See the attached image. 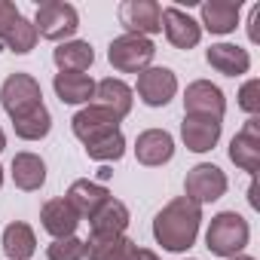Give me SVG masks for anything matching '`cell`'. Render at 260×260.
Returning a JSON list of instances; mask_svg holds the SVG:
<instances>
[{
	"label": "cell",
	"instance_id": "cell-1",
	"mask_svg": "<svg viewBox=\"0 0 260 260\" xmlns=\"http://www.w3.org/2000/svg\"><path fill=\"white\" fill-rule=\"evenodd\" d=\"M199 220H202V205H196L187 196H178L156 214L153 236L166 251H187L199 236Z\"/></svg>",
	"mask_w": 260,
	"mask_h": 260
},
{
	"label": "cell",
	"instance_id": "cell-2",
	"mask_svg": "<svg viewBox=\"0 0 260 260\" xmlns=\"http://www.w3.org/2000/svg\"><path fill=\"white\" fill-rule=\"evenodd\" d=\"M248 220L236 211H220L217 217H211V226L205 233V245L211 254L217 257H236L245 245H248Z\"/></svg>",
	"mask_w": 260,
	"mask_h": 260
},
{
	"label": "cell",
	"instance_id": "cell-3",
	"mask_svg": "<svg viewBox=\"0 0 260 260\" xmlns=\"http://www.w3.org/2000/svg\"><path fill=\"white\" fill-rule=\"evenodd\" d=\"M0 104L13 119H22L28 113H34L37 107H43V92L40 83L31 74H10L0 86Z\"/></svg>",
	"mask_w": 260,
	"mask_h": 260
},
{
	"label": "cell",
	"instance_id": "cell-4",
	"mask_svg": "<svg viewBox=\"0 0 260 260\" xmlns=\"http://www.w3.org/2000/svg\"><path fill=\"white\" fill-rule=\"evenodd\" d=\"M153 55H156V46L147 37H138V34H122L107 49V58H110V64L119 74H141V71H147Z\"/></svg>",
	"mask_w": 260,
	"mask_h": 260
},
{
	"label": "cell",
	"instance_id": "cell-5",
	"mask_svg": "<svg viewBox=\"0 0 260 260\" xmlns=\"http://www.w3.org/2000/svg\"><path fill=\"white\" fill-rule=\"evenodd\" d=\"M34 28L40 37L46 40H64L80 28V16L71 4H61V0H49V4L37 7V19Z\"/></svg>",
	"mask_w": 260,
	"mask_h": 260
},
{
	"label": "cell",
	"instance_id": "cell-6",
	"mask_svg": "<svg viewBox=\"0 0 260 260\" xmlns=\"http://www.w3.org/2000/svg\"><path fill=\"white\" fill-rule=\"evenodd\" d=\"M119 22L128 34H159L162 31V7L153 0H125L119 4Z\"/></svg>",
	"mask_w": 260,
	"mask_h": 260
},
{
	"label": "cell",
	"instance_id": "cell-7",
	"mask_svg": "<svg viewBox=\"0 0 260 260\" xmlns=\"http://www.w3.org/2000/svg\"><path fill=\"white\" fill-rule=\"evenodd\" d=\"M184 190H187V199H193L196 205L214 202V199H220L226 193V175L211 162H199L196 169L187 172Z\"/></svg>",
	"mask_w": 260,
	"mask_h": 260
},
{
	"label": "cell",
	"instance_id": "cell-8",
	"mask_svg": "<svg viewBox=\"0 0 260 260\" xmlns=\"http://www.w3.org/2000/svg\"><path fill=\"white\" fill-rule=\"evenodd\" d=\"M223 110H226V98L214 83L196 80V83L187 86V95H184V113L187 116H205V119L220 122Z\"/></svg>",
	"mask_w": 260,
	"mask_h": 260
},
{
	"label": "cell",
	"instance_id": "cell-9",
	"mask_svg": "<svg viewBox=\"0 0 260 260\" xmlns=\"http://www.w3.org/2000/svg\"><path fill=\"white\" fill-rule=\"evenodd\" d=\"M71 122H74V135H77L83 144H92V141H98V138H104V135L119 132V116L110 113L107 107H98V104L83 107Z\"/></svg>",
	"mask_w": 260,
	"mask_h": 260
},
{
	"label": "cell",
	"instance_id": "cell-10",
	"mask_svg": "<svg viewBox=\"0 0 260 260\" xmlns=\"http://www.w3.org/2000/svg\"><path fill=\"white\" fill-rule=\"evenodd\" d=\"M178 92V77L169 68H147L138 77V95L147 107H162L175 98Z\"/></svg>",
	"mask_w": 260,
	"mask_h": 260
},
{
	"label": "cell",
	"instance_id": "cell-11",
	"mask_svg": "<svg viewBox=\"0 0 260 260\" xmlns=\"http://www.w3.org/2000/svg\"><path fill=\"white\" fill-rule=\"evenodd\" d=\"M230 159L242 169V172H257L260 169V119L251 116L245 122V128L233 138L230 144Z\"/></svg>",
	"mask_w": 260,
	"mask_h": 260
},
{
	"label": "cell",
	"instance_id": "cell-12",
	"mask_svg": "<svg viewBox=\"0 0 260 260\" xmlns=\"http://www.w3.org/2000/svg\"><path fill=\"white\" fill-rule=\"evenodd\" d=\"M162 28H166V37L172 46L178 49H193L202 37V25L193 22L187 13H181L178 7H166L162 10Z\"/></svg>",
	"mask_w": 260,
	"mask_h": 260
},
{
	"label": "cell",
	"instance_id": "cell-13",
	"mask_svg": "<svg viewBox=\"0 0 260 260\" xmlns=\"http://www.w3.org/2000/svg\"><path fill=\"white\" fill-rule=\"evenodd\" d=\"M135 156L141 166H162L175 156V141L162 128H147L135 141Z\"/></svg>",
	"mask_w": 260,
	"mask_h": 260
},
{
	"label": "cell",
	"instance_id": "cell-14",
	"mask_svg": "<svg viewBox=\"0 0 260 260\" xmlns=\"http://www.w3.org/2000/svg\"><path fill=\"white\" fill-rule=\"evenodd\" d=\"M138 245L125 236H89L86 257L89 260H138Z\"/></svg>",
	"mask_w": 260,
	"mask_h": 260
},
{
	"label": "cell",
	"instance_id": "cell-15",
	"mask_svg": "<svg viewBox=\"0 0 260 260\" xmlns=\"http://www.w3.org/2000/svg\"><path fill=\"white\" fill-rule=\"evenodd\" d=\"M181 135H184V144L193 150V153H205L217 144L220 138V122L217 119H205V116H184L181 122Z\"/></svg>",
	"mask_w": 260,
	"mask_h": 260
},
{
	"label": "cell",
	"instance_id": "cell-16",
	"mask_svg": "<svg viewBox=\"0 0 260 260\" xmlns=\"http://www.w3.org/2000/svg\"><path fill=\"white\" fill-rule=\"evenodd\" d=\"M40 220H43V230L55 239H68L74 236L77 223H80V214L71 208L68 199H49L40 211Z\"/></svg>",
	"mask_w": 260,
	"mask_h": 260
},
{
	"label": "cell",
	"instance_id": "cell-17",
	"mask_svg": "<svg viewBox=\"0 0 260 260\" xmlns=\"http://www.w3.org/2000/svg\"><path fill=\"white\" fill-rule=\"evenodd\" d=\"M205 61L223 77H239V74H245L251 68V55L236 43H214L205 52Z\"/></svg>",
	"mask_w": 260,
	"mask_h": 260
},
{
	"label": "cell",
	"instance_id": "cell-18",
	"mask_svg": "<svg viewBox=\"0 0 260 260\" xmlns=\"http://www.w3.org/2000/svg\"><path fill=\"white\" fill-rule=\"evenodd\" d=\"M239 0H208V4H202V25L211 34H230L239 22Z\"/></svg>",
	"mask_w": 260,
	"mask_h": 260
},
{
	"label": "cell",
	"instance_id": "cell-19",
	"mask_svg": "<svg viewBox=\"0 0 260 260\" xmlns=\"http://www.w3.org/2000/svg\"><path fill=\"white\" fill-rule=\"evenodd\" d=\"M107 199H110V193L101 184H92V181H74L71 190H68V202L80 217H92Z\"/></svg>",
	"mask_w": 260,
	"mask_h": 260
},
{
	"label": "cell",
	"instance_id": "cell-20",
	"mask_svg": "<svg viewBox=\"0 0 260 260\" xmlns=\"http://www.w3.org/2000/svg\"><path fill=\"white\" fill-rule=\"evenodd\" d=\"M89 220H92V236H122L128 226V208L119 199H107Z\"/></svg>",
	"mask_w": 260,
	"mask_h": 260
},
{
	"label": "cell",
	"instance_id": "cell-21",
	"mask_svg": "<svg viewBox=\"0 0 260 260\" xmlns=\"http://www.w3.org/2000/svg\"><path fill=\"white\" fill-rule=\"evenodd\" d=\"M95 101H98V107H107L110 113H116L122 119L128 110H132V89H128L122 80L107 77V80H101L95 86Z\"/></svg>",
	"mask_w": 260,
	"mask_h": 260
},
{
	"label": "cell",
	"instance_id": "cell-22",
	"mask_svg": "<svg viewBox=\"0 0 260 260\" xmlns=\"http://www.w3.org/2000/svg\"><path fill=\"white\" fill-rule=\"evenodd\" d=\"M13 181L19 190H40L46 181V166L37 153H16L13 156Z\"/></svg>",
	"mask_w": 260,
	"mask_h": 260
},
{
	"label": "cell",
	"instance_id": "cell-23",
	"mask_svg": "<svg viewBox=\"0 0 260 260\" xmlns=\"http://www.w3.org/2000/svg\"><path fill=\"white\" fill-rule=\"evenodd\" d=\"M52 58H55V64L61 68V74H83V71H89V64L95 61V52H92L89 43L71 40V43H61V46L52 52Z\"/></svg>",
	"mask_w": 260,
	"mask_h": 260
},
{
	"label": "cell",
	"instance_id": "cell-24",
	"mask_svg": "<svg viewBox=\"0 0 260 260\" xmlns=\"http://www.w3.org/2000/svg\"><path fill=\"white\" fill-rule=\"evenodd\" d=\"M55 95L64 104H83L89 98H95V83L86 74H55Z\"/></svg>",
	"mask_w": 260,
	"mask_h": 260
},
{
	"label": "cell",
	"instance_id": "cell-25",
	"mask_svg": "<svg viewBox=\"0 0 260 260\" xmlns=\"http://www.w3.org/2000/svg\"><path fill=\"white\" fill-rule=\"evenodd\" d=\"M34 245H37V239H34V230L28 223L16 220V223H10L4 230V251H7L10 260H28V257H34Z\"/></svg>",
	"mask_w": 260,
	"mask_h": 260
},
{
	"label": "cell",
	"instance_id": "cell-26",
	"mask_svg": "<svg viewBox=\"0 0 260 260\" xmlns=\"http://www.w3.org/2000/svg\"><path fill=\"white\" fill-rule=\"evenodd\" d=\"M13 128H16V135L25 138V141H40L49 135V128H52V116L46 107H37L34 113L22 116V119H13Z\"/></svg>",
	"mask_w": 260,
	"mask_h": 260
},
{
	"label": "cell",
	"instance_id": "cell-27",
	"mask_svg": "<svg viewBox=\"0 0 260 260\" xmlns=\"http://www.w3.org/2000/svg\"><path fill=\"white\" fill-rule=\"evenodd\" d=\"M86 153H89L92 159H98V162H113V159H119V156L125 153V138H122V132L104 135V138L86 144Z\"/></svg>",
	"mask_w": 260,
	"mask_h": 260
},
{
	"label": "cell",
	"instance_id": "cell-28",
	"mask_svg": "<svg viewBox=\"0 0 260 260\" xmlns=\"http://www.w3.org/2000/svg\"><path fill=\"white\" fill-rule=\"evenodd\" d=\"M13 52H19V55H25V52H31L34 46H37V28H34V22H28L25 16L13 25V31L7 34V40H4Z\"/></svg>",
	"mask_w": 260,
	"mask_h": 260
},
{
	"label": "cell",
	"instance_id": "cell-29",
	"mask_svg": "<svg viewBox=\"0 0 260 260\" xmlns=\"http://www.w3.org/2000/svg\"><path fill=\"white\" fill-rule=\"evenodd\" d=\"M46 254H49V260H83V257H86V242L77 239V236L55 239Z\"/></svg>",
	"mask_w": 260,
	"mask_h": 260
},
{
	"label": "cell",
	"instance_id": "cell-30",
	"mask_svg": "<svg viewBox=\"0 0 260 260\" xmlns=\"http://www.w3.org/2000/svg\"><path fill=\"white\" fill-rule=\"evenodd\" d=\"M239 107H242L245 113H251V116L260 113V80H248V83L242 86V92H239Z\"/></svg>",
	"mask_w": 260,
	"mask_h": 260
},
{
	"label": "cell",
	"instance_id": "cell-31",
	"mask_svg": "<svg viewBox=\"0 0 260 260\" xmlns=\"http://www.w3.org/2000/svg\"><path fill=\"white\" fill-rule=\"evenodd\" d=\"M22 19V13L16 10V4L10 0H0V40H7V34L13 31V25Z\"/></svg>",
	"mask_w": 260,
	"mask_h": 260
},
{
	"label": "cell",
	"instance_id": "cell-32",
	"mask_svg": "<svg viewBox=\"0 0 260 260\" xmlns=\"http://www.w3.org/2000/svg\"><path fill=\"white\" fill-rule=\"evenodd\" d=\"M257 25H260V7L251 10V22H248V37H251L254 43H260V31H257Z\"/></svg>",
	"mask_w": 260,
	"mask_h": 260
},
{
	"label": "cell",
	"instance_id": "cell-33",
	"mask_svg": "<svg viewBox=\"0 0 260 260\" xmlns=\"http://www.w3.org/2000/svg\"><path fill=\"white\" fill-rule=\"evenodd\" d=\"M138 260H159V257H156L153 251H147V248H141V251H138Z\"/></svg>",
	"mask_w": 260,
	"mask_h": 260
},
{
	"label": "cell",
	"instance_id": "cell-34",
	"mask_svg": "<svg viewBox=\"0 0 260 260\" xmlns=\"http://www.w3.org/2000/svg\"><path fill=\"white\" fill-rule=\"evenodd\" d=\"M4 147H7V135H4V128H0V153H4Z\"/></svg>",
	"mask_w": 260,
	"mask_h": 260
},
{
	"label": "cell",
	"instance_id": "cell-35",
	"mask_svg": "<svg viewBox=\"0 0 260 260\" xmlns=\"http://www.w3.org/2000/svg\"><path fill=\"white\" fill-rule=\"evenodd\" d=\"M233 260H254V257H233Z\"/></svg>",
	"mask_w": 260,
	"mask_h": 260
},
{
	"label": "cell",
	"instance_id": "cell-36",
	"mask_svg": "<svg viewBox=\"0 0 260 260\" xmlns=\"http://www.w3.org/2000/svg\"><path fill=\"white\" fill-rule=\"evenodd\" d=\"M0 184H4V169H0Z\"/></svg>",
	"mask_w": 260,
	"mask_h": 260
}]
</instances>
